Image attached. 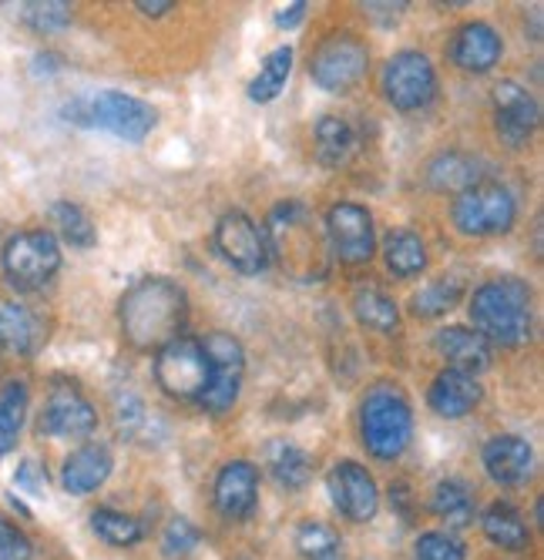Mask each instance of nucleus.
<instances>
[{
	"instance_id": "1",
	"label": "nucleus",
	"mask_w": 544,
	"mask_h": 560,
	"mask_svg": "<svg viewBox=\"0 0 544 560\" xmlns=\"http://www.w3.org/2000/svg\"><path fill=\"white\" fill-rule=\"evenodd\" d=\"M188 313L185 289L172 279L152 276L135 282L121 299V332L135 349H162L182 336Z\"/></svg>"
},
{
	"instance_id": "2",
	"label": "nucleus",
	"mask_w": 544,
	"mask_h": 560,
	"mask_svg": "<svg viewBox=\"0 0 544 560\" xmlns=\"http://www.w3.org/2000/svg\"><path fill=\"white\" fill-rule=\"evenodd\" d=\"M269 256L276 252L282 269L303 282H320L329 269L326 259V235L316 229L313 212L303 201H282L269 215Z\"/></svg>"
},
{
	"instance_id": "3",
	"label": "nucleus",
	"mask_w": 544,
	"mask_h": 560,
	"mask_svg": "<svg viewBox=\"0 0 544 560\" xmlns=\"http://www.w3.org/2000/svg\"><path fill=\"white\" fill-rule=\"evenodd\" d=\"M474 329L494 346H521L531 336V289L521 279H494L471 299Z\"/></svg>"
},
{
	"instance_id": "4",
	"label": "nucleus",
	"mask_w": 544,
	"mask_h": 560,
	"mask_svg": "<svg viewBox=\"0 0 544 560\" xmlns=\"http://www.w3.org/2000/svg\"><path fill=\"white\" fill-rule=\"evenodd\" d=\"M360 436L377 460H397L407 450L414 436V410L397 386L380 383L367 393L360 406Z\"/></svg>"
},
{
	"instance_id": "5",
	"label": "nucleus",
	"mask_w": 544,
	"mask_h": 560,
	"mask_svg": "<svg viewBox=\"0 0 544 560\" xmlns=\"http://www.w3.org/2000/svg\"><path fill=\"white\" fill-rule=\"evenodd\" d=\"M65 118L84 128H105L121 141H144L148 131L155 128L159 115L141 97H131L125 91H97L91 97H74L65 105Z\"/></svg>"
},
{
	"instance_id": "6",
	"label": "nucleus",
	"mask_w": 544,
	"mask_h": 560,
	"mask_svg": "<svg viewBox=\"0 0 544 560\" xmlns=\"http://www.w3.org/2000/svg\"><path fill=\"white\" fill-rule=\"evenodd\" d=\"M0 262H4V272H8L11 285L40 289V285L51 282L55 272L61 269V245L47 229L18 232L14 238H8Z\"/></svg>"
},
{
	"instance_id": "7",
	"label": "nucleus",
	"mask_w": 544,
	"mask_h": 560,
	"mask_svg": "<svg viewBox=\"0 0 544 560\" xmlns=\"http://www.w3.org/2000/svg\"><path fill=\"white\" fill-rule=\"evenodd\" d=\"M514 195L494 182H477L454 198V225L464 235H501L514 225Z\"/></svg>"
},
{
	"instance_id": "8",
	"label": "nucleus",
	"mask_w": 544,
	"mask_h": 560,
	"mask_svg": "<svg viewBox=\"0 0 544 560\" xmlns=\"http://www.w3.org/2000/svg\"><path fill=\"white\" fill-rule=\"evenodd\" d=\"M155 380L175 399H202V393L209 389V360L202 339L175 336L172 342H165L155 360Z\"/></svg>"
},
{
	"instance_id": "9",
	"label": "nucleus",
	"mask_w": 544,
	"mask_h": 560,
	"mask_svg": "<svg viewBox=\"0 0 544 560\" xmlns=\"http://www.w3.org/2000/svg\"><path fill=\"white\" fill-rule=\"evenodd\" d=\"M367 65H370V50L360 37L354 34H333L326 37L316 55L310 61V78L329 91V94H343L360 84V78L367 74Z\"/></svg>"
},
{
	"instance_id": "10",
	"label": "nucleus",
	"mask_w": 544,
	"mask_h": 560,
	"mask_svg": "<svg viewBox=\"0 0 544 560\" xmlns=\"http://www.w3.org/2000/svg\"><path fill=\"white\" fill-rule=\"evenodd\" d=\"M206 360H209V389L202 393V406L209 413H225L239 399L242 389V373H245V352L242 342L232 332H209L202 339Z\"/></svg>"
},
{
	"instance_id": "11",
	"label": "nucleus",
	"mask_w": 544,
	"mask_h": 560,
	"mask_svg": "<svg viewBox=\"0 0 544 560\" xmlns=\"http://www.w3.org/2000/svg\"><path fill=\"white\" fill-rule=\"evenodd\" d=\"M383 94L397 112H420L437 94V74L420 50H401L383 68Z\"/></svg>"
},
{
	"instance_id": "12",
	"label": "nucleus",
	"mask_w": 544,
	"mask_h": 560,
	"mask_svg": "<svg viewBox=\"0 0 544 560\" xmlns=\"http://www.w3.org/2000/svg\"><path fill=\"white\" fill-rule=\"evenodd\" d=\"M216 248L219 256L242 276H259L269 266V242L266 232L245 215L225 212L216 225Z\"/></svg>"
},
{
	"instance_id": "13",
	"label": "nucleus",
	"mask_w": 544,
	"mask_h": 560,
	"mask_svg": "<svg viewBox=\"0 0 544 560\" xmlns=\"http://www.w3.org/2000/svg\"><path fill=\"white\" fill-rule=\"evenodd\" d=\"M326 242L333 248V256L346 266L370 262L373 245H377L370 212L363 206H354V201H339V206H333L326 215Z\"/></svg>"
},
{
	"instance_id": "14",
	"label": "nucleus",
	"mask_w": 544,
	"mask_h": 560,
	"mask_svg": "<svg viewBox=\"0 0 544 560\" xmlns=\"http://www.w3.org/2000/svg\"><path fill=\"white\" fill-rule=\"evenodd\" d=\"M326 490L333 497V506L354 524H367L377 517L380 511V490L377 480L370 477L367 467L354 464V460H343L326 474Z\"/></svg>"
},
{
	"instance_id": "15",
	"label": "nucleus",
	"mask_w": 544,
	"mask_h": 560,
	"mask_svg": "<svg viewBox=\"0 0 544 560\" xmlns=\"http://www.w3.org/2000/svg\"><path fill=\"white\" fill-rule=\"evenodd\" d=\"M97 427L94 406L81 396L74 386H55L47 396L44 410L37 417V433L40 436H55V440H84Z\"/></svg>"
},
{
	"instance_id": "16",
	"label": "nucleus",
	"mask_w": 544,
	"mask_h": 560,
	"mask_svg": "<svg viewBox=\"0 0 544 560\" xmlns=\"http://www.w3.org/2000/svg\"><path fill=\"white\" fill-rule=\"evenodd\" d=\"M494 112H498V135L511 148H521L541 118L534 94L528 88H521L518 81H501L494 88Z\"/></svg>"
},
{
	"instance_id": "17",
	"label": "nucleus",
	"mask_w": 544,
	"mask_h": 560,
	"mask_svg": "<svg viewBox=\"0 0 544 560\" xmlns=\"http://www.w3.org/2000/svg\"><path fill=\"white\" fill-rule=\"evenodd\" d=\"M259 470L250 460H232L216 477V506L225 521H245L256 511Z\"/></svg>"
},
{
	"instance_id": "18",
	"label": "nucleus",
	"mask_w": 544,
	"mask_h": 560,
	"mask_svg": "<svg viewBox=\"0 0 544 560\" xmlns=\"http://www.w3.org/2000/svg\"><path fill=\"white\" fill-rule=\"evenodd\" d=\"M484 470L494 483L505 487H518L531 477L534 470V453L528 446V440L501 433L484 443Z\"/></svg>"
},
{
	"instance_id": "19",
	"label": "nucleus",
	"mask_w": 544,
	"mask_h": 560,
	"mask_svg": "<svg viewBox=\"0 0 544 560\" xmlns=\"http://www.w3.org/2000/svg\"><path fill=\"white\" fill-rule=\"evenodd\" d=\"M501 37L490 24L484 21H471L464 24L458 34H454V44H451V61L461 68V71H471V74H487L494 65L501 61Z\"/></svg>"
},
{
	"instance_id": "20",
	"label": "nucleus",
	"mask_w": 544,
	"mask_h": 560,
	"mask_svg": "<svg viewBox=\"0 0 544 560\" xmlns=\"http://www.w3.org/2000/svg\"><path fill=\"white\" fill-rule=\"evenodd\" d=\"M112 467H115L112 450L105 443H88V446L74 450L65 460L61 487L68 493H74V497H88L112 477Z\"/></svg>"
},
{
	"instance_id": "21",
	"label": "nucleus",
	"mask_w": 544,
	"mask_h": 560,
	"mask_svg": "<svg viewBox=\"0 0 544 560\" xmlns=\"http://www.w3.org/2000/svg\"><path fill=\"white\" fill-rule=\"evenodd\" d=\"M433 346H437V352L443 355V360L451 363V370H458V373L477 376V373H484L490 366V342L477 329L448 326V329L437 332Z\"/></svg>"
},
{
	"instance_id": "22",
	"label": "nucleus",
	"mask_w": 544,
	"mask_h": 560,
	"mask_svg": "<svg viewBox=\"0 0 544 560\" xmlns=\"http://www.w3.org/2000/svg\"><path fill=\"white\" fill-rule=\"evenodd\" d=\"M427 402H430V410L437 417L461 420L481 402V383H477V376H467V373H458V370H443L433 380Z\"/></svg>"
},
{
	"instance_id": "23",
	"label": "nucleus",
	"mask_w": 544,
	"mask_h": 560,
	"mask_svg": "<svg viewBox=\"0 0 544 560\" xmlns=\"http://www.w3.org/2000/svg\"><path fill=\"white\" fill-rule=\"evenodd\" d=\"M44 326L21 302H0V349L27 355L40 346Z\"/></svg>"
},
{
	"instance_id": "24",
	"label": "nucleus",
	"mask_w": 544,
	"mask_h": 560,
	"mask_svg": "<svg viewBox=\"0 0 544 560\" xmlns=\"http://www.w3.org/2000/svg\"><path fill=\"white\" fill-rule=\"evenodd\" d=\"M266 467L273 474V480L286 490H300L310 483V474H313V460L310 453L300 450L289 440H273L266 446Z\"/></svg>"
},
{
	"instance_id": "25",
	"label": "nucleus",
	"mask_w": 544,
	"mask_h": 560,
	"mask_svg": "<svg viewBox=\"0 0 544 560\" xmlns=\"http://www.w3.org/2000/svg\"><path fill=\"white\" fill-rule=\"evenodd\" d=\"M313 138H316V159L326 165V168H339L354 159L357 151V131L346 118H336V115H326L316 121L313 128Z\"/></svg>"
},
{
	"instance_id": "26",
	"label": "nucleus",
	"mask_w": 544,
	"mask_h": 560,
	"mask_svg": "<svg viewBox=\"0 0 544 560\" xmlns=\"http://www.w3.org/2000/svg\"><path fill=\"white\" fill-rule=\"evenodd\" d=\"M481 527L490 544H498L505 550H524L531 544V530L511 503H490L481 517Z\"/></svg>"
},
{
	"instance_id": "27",
	"label": "nucleus",
	"mask_w": 544,
	"mask_h": 560,
	"mask_svg": "<svg viewBox=\"0 0 544 560\" xmlns=\"http://www.w3.org/2000/svg\"><path fill=\"white\" fill-rule=\"evenodd\" d=\"M383 259H386V269L401 279H410L417 272L427 269V245L417 232H390L386 242H383Z\"/></svg>"
},
{
	"instance_id": "28",
	"label": "nucleus",
	"mask_w": 544,
	"mask_h": 560,
	"mask_svg": "<svg viewBox=\"0 0 544 560\" xmlns=\"http://www.w3.org/2000/svg\"><path fill=\"white\" fill-rule=\"evenodd\" d=\"M27 402H31V396L21 380L0 389V456H8L18 446V436H21V427L27 417Z\"/></svg>"
},
{
	"instance_id": "29",
	"label": "nucleus",
	"mask_w": 544,
	"mask_h": 560,
	"mask_svg": "<svg viewBox=\"0 0 544 560\" xmlns=\"http://www.w3.org/2000/svg\"><path fill=\"white\" fill-rule=\"evenodd\" d=\"M433 514L448 527H467L474 521V497L461 480H443L433 490Z\"/></svg>"
},
{
	"instance_id": "30",
	"label": "nucleus",
	"mask_w": 544,
	"mask_h": 560,
	"mask_svg": "<svg viewBox=\"0 0 544 560\" xmlns=\"http://www.w3.org/2000/svg\"><path fill=\"white\" fill-rule=\"evenodd\" d=\"M354 313H357L360 326H367L373 332H393L401 326L397 302H393L390 295H383L380 289H357Z\"/></svg>"
},
{
	"instance_id": "31",
	"label": "nucleus",
	"mask_w": 544,
	"mask_h": 560,
	"mask_svg": "<svg viewBox=\"0 0 544 560\" xmlns=\"http://www.w3.org/2000/svg\"><path fill=\"white\" fill-rule=\"evenodd\" d=\"M289 71H292V47L282 44V47H276L273 55L263 61L259 74H256L253 84H250V97L259 101V105H266V101L279 97V91H282L286 81H289Z\"/></svg>"
},
{
	"instance_id": "32",
	"label": "nucleus",
	"mask_w": 544,
	"mask_h": 560,
	"mask_svg": "<svg viewBox=\"0 0 544 560\" xmlns=\"http://www.w3.org/2000/svg\"><path fill=\"white\" fill-rule=\"evenodd\" d=\"M296 547L306 560H343V540L333 527L320 521H303L296 527Z\"/></svg>"
},
{
	"instance_id": "33",
	"label": "nucleus",
	"mask_w": 544,
	"mask_h": 560,
	"mask_svg": "<svg viewBox=\"0 0 544 560\" xmlns=\"http://www.w3.org/2000/svg\"><path fill=\"white\" fill-rule=\"evenodd\" d=\"M91 530L112 547H131L141 540V524L121 511H112V506H97L91 514Z\"/></svg>"
},
{
	"instance_id": "34",
	"label": "nucleus",
	"mask_w": 544,
	"mask_h": 560,
	"mask_svg": "<svg viewBox=\"0 0 544 560\" xmlns=\"http://www.w3.org/2000/svg\"><path fill=\"white\" fill-rule=\"evenodd\" d=\"M461 292H464V285L458 279H437V282H430L427 289H420L414 295V316L433 319V316L451 313L454 305L461 302Z\"/></svg>"
},
{
	"instance_id": "35",
	"label": "nucleus",
	"mask_w": 544,
	"mask_h": 560,
	"mask_svg": "<svg viewBox=\"0 0 544 560\" xmlns=\"http://www.w3.org/2000/svg\"><path fill=\"white\" fill-rule=\"evenodd\" d=\"M51 219L61 229L65 242H71L74 248H91L97 242L94 222L88 219V212L81 206H74V201H55V206H51Z\"/></svg>"
},
{
	"instance_id": "36",
	"label": "nucleus",
	"mask_w": 544,
	"mask_h": 560,
	"mask_svg": "<svg viewBox=\"0 0 544 560\" xmlns=\"http://www.w3.org/2000/svg\"><path fill=\"white\" fill-rule=\"evenodd\" d=\"M430 185L440 191H464L471 185H477V172L464 155H440L430 172H427Z\"/></svg>"
},
{
	"instance_id": "37",
	"label": "nucleus",
	"mask_w": 544,
	"mask_h": 560,
	"mask_svg": "<svg viewBox=\"0 0 544 560\" xmlns=\"http://www.w3.org/2000/svg\"><path fill=\"white\" fill-rule=\"evenodd\" d=\"M199 544H202L199 527H195L192 521H185V517H175L162 534V550H165L169 560H188L195 550H199Z\"/></svg>"
},
{
	"instance_id": "38",
	"label": "nucleus",
	"mask_w": 544,
	"mask_h": 560,
	"mask_svg": "<svg viewBox=\"0 0 544 560\" xmlns=\"http://www.w3.org/2000/svg\"><path fill=\"white\" fill-rule=\"evenodd\" d=\"M464 544L443 530H427L417 537V560H464Z\"/></svg>"
},
{
	"instance_id": "39",
	"label": "nucleus",
	"mask_w": 544,
	"mask_h": 560,
	"mask_svg": "<svg viewBox=\"0 0 544 560\" xmlns=\"http://www.w3.org/2000/svg\"><path fill=\"white\" fill-rule=\"evenodd\" d=\"M24 21L40 34H51V31H61V27L71 24V8L58 4V0H47V4H27Z\"/></svg>"
},
{
	"instance_id": "40",
	"label": "nucleus",
	"mask_w": 544,
	"mask_h": 560,
	"mask_svg": "<svg viewBox=\"0 0 544 560\" xmlns=\"http://www.w3.org/2000/svg\"><path fill=\"white\" fill-rule=\"evenodd\" d=\"M31 553H34V547H31L27 534L0 517V560H31Z\"/></svg>"
},
{
	"instance_id": "41",
	"label": "nucleus",
	"mask_w": 544,
	"mask_h": 560,
	"mask_svg": "<svg viewBox=\"0 0 544 560\" xmlns=\"http://www.w3.org/2000/svg\"><path fill=\"white\" fill-rule=\"evenodd\" d=\"M14 480H18L21 490H27V493H34V497H40L44 487H47V477H44L40 464H34V460H24V464L18 467V474H14Z\"/></svg>"
},
{
	"instance_id": "42",
	"label": "nucleus",
	"mask_w": 544,
	"mask_h": 560,
	"mask_svg": "<svg viewBox=\"0 0 544 560\" xmlns=\"http://www.w3.org/2000/svg\"><path fill=\"white\" fill-rule=\"evenodd\" d=\"M306 18V4H289V8H282L279 14H276V24L279 27H296Z\"/></svg>"
},
{
	"instance_id": "43",
	"label": "nucleus",
	"mask_w": 544,
	"mask_h": 560,
	"mask_svg": "<svg viewBox=\"0 0 544 560\" xmlns=\"http://www.w3.org/2000/svg\"><path fill=\"white\" fill-rule=\"evenodd\" d=\"M144 18H162L165 11H172L175 4H172V0H155V4H148V0H138V4H135Z\"/></svg>"
}]
</instances>
